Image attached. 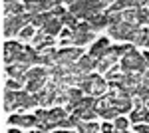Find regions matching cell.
Segmentation results:
<instances>
[{
    "label": "cell",
    "mask_w": 149,
    "mask_h": 133,
    "mask_svg": "<svg viewBox=\"0 0 149 133\" xmlns=\"http://www.w3.org/2000/svg\"><path fill=\"white\" fill-rule=\"evenodd\" d=\"M121 68H123V72H135V74H141V72H145L147 70V60H145V56L139 54L135 48H131V50H127L125 54L121 56Z\"/></svg>",
    "instance_id": "1"
},
{
    "label": "cell",
    "mask_w": 149,
    "mask_h": 133,
    "mask_svg": "<svg viewBox=\"0 0 149 133\" xmlns=\"http://www.w3.org/2000/svg\"><path fill=\"white\" fill-rule=\"evenodd\" d=\"M32 22V12H26V14H12V16H4V26H2V34L4 38H10L14 34H20L26 24Z\"/></svg>",
    "instance_id": "2"
},
{
    "label": "cell",
    "mask_w": 149,
    "mask_h": 133,
    "mask_svg": "<svg viewBox=\"0 0 149 133\" xmlns=\"http://www.w3.org/2000/svg\"><path fill=\"white\" fill-rule=\"evenodd\" d=\"M139 32V24H131V22H121L117 24H109V34L113 36L115 40H133V36Z\"/></svg>",
    "instance_id": "3"
},
{
    "label": "cell",
    "mask_w": 149,
    "mask_h": 133,
    "mask_svg": "<svg viewBox=\"0 0 149 133\" xmlns=\"http://www.w3.org/2000/svg\"><path fill=\"white\" fill-rule=\"evenodd\" d=\"M93 40V30H92V24L86 22L78 24L74 30H72V36H70V42L74 46H84V44H90Z\"/></svg>",
    "instance_id": "4"
},
{
    "label": "cell",
    "mask_w": 149,
    "mask_h": 133,
    "mask_svg": "<svg viewBox=\"0 0 149 133\" xmlns=\"http://www.w3.org/2000/svg\"><path fill=\"white\" fill-rule=\"evenodd\" d=\"M81 58V50L80 48H66V50H60L58 52V62L60 66L66 68L68 74H74V68H76V62Z\"/></svg>",
    "instance_id": "5"
},
{
    "label": "cell",
    "mask_w": 149,
    "mask_h": 133,
    "mask_svg": "<svg viewBox=\"0 0 149 133\" xmlns=\"http://www.w3.org/2000/svg\"><path fill=\"white\" fill-rule=\"evenodd\" d=\"M97 66L95 58L93 56H81L80 60L76 62V68H74V76H84V74H92V70Z\"/></svg>",
    "instance_id": "6"
},
{
    "label": "cell",
    "mask_w": 149,
    "mask_h": 133,
    "mask_svg": "<svg viewBox=\"0 0 149 133\" xmlns=\"http://www.w3.org/2000/svg\"><path fill=\"white\" fill-rule=\"evenodd\" d=\"M22 44H18V42H6L4 44V62L6 64H14L16 60H18V56L22 54Z\"/></svg>",
    "instance_id": "7"
},
{
    "label": "cell",
    "mask_w": 149,
    "mask_h": 133,
    "mask_svg": "<svg viewBox=\"0 0 149 133\" xmlns=\"http://www.w3.org/2000/svg\"><path fill=\"white\" fill-rule=\"evenodd\" d=\"M38 105V97H36V93L32 95V91H18V107H22V109H28V107H36Z\"/></svg>",
    "instance_id": "8"
},
{
    "label": "cell",
    "mask_w": 149,
    "mask_h": 133,
    "mask_svg": "<svg viewBox=\"0 0 149 133\" xmlns=\"http://www.w3.org/2000/svg\"><path fill=\"white\" fill-rule=\"evenodd\" d=\"M10 125H20V127H32L38 125V117L36 115H10Z\"/></svg>",
    "instance_id": "9"
},
{
    "label": "cell",
    "mask_w": 149,
    "mask_h": 133,
    "mask_svg": "<svg viewBox=\"0 0 149 133\" xmlns=\"http://www.w3.org/2000/svg\"><path fill=\"white\" fill-rule=\"evenodd\" d=\"M103 4L102 0H86V16H84V20H92L95 14H100L103 10Z\"/></svg>",
    "instance_id": "10"
},
{
    "label": "cell",
    "mask_w": 149,
    "mask_h": 133,
    "mask_svg": "<svg viewBox=\"0 0 149 133\" xmlns=\"http://www.w3.org/2000/svg\"><path fill=\"white\" fill-rule=\"evenodd\" d=\"M18 107V91L14 89H4V111H12Z\"/></svg>",
    "instance_id": "11"
},
{
    "label": "cell",
    "mask_w": 149,
    "mask_h": 133,
    "mask_svg": "<svg viewBox=\"0 0 149 133\" xmlns=\"http://www.w3.org/2000/svg\"><path fill=\"white\" fill-rule=\"evenodd\" d=\"M107 50H109V42H107V38H100L95 44L92 46V54L95 60H100V58H103V56L107 54Z\"/></svg>",
    "instance_id": "12"
},
{
    "label": "cell",
    "mask_w": 149,
    "mask_h": 133,
    "mask_svg": "<svg viewBox=\"0 0 149 133\" xmlns=\"http://www.w3.org/2000/svg\"><path fill=\"white\" fill-rule=\"evenodd\" d=\"M56 93L54 89H40V91H36V97H38V103L40 105H50V103H54L56 101Z\"/></svg>",
    "instance_id": "13"
},
{
    "label": "cell",
    "mask_w": 149,
    "mask_h": 133,
    "mask_svg": "<svg viewBox=\"0 0 149 133\" xmlns=\"http://www.w3.org/2000/svg\"><path fill=\"white\" fill-rule=\"evenodd\" d=\"M88 22L92 24V30L93 32H97V30H102V28H105V26H109V14H95L92 20H88Z\"/></svg>",
    "instance_id": "14"
},
{
    "label": "cell",
    "mask_w": 149,
    "mask_h": 133,
    "mask_svg": "<svg viewBox=\"0 0 149 133\" xmlns=\"http://www.w3.org/2000/svg\"><path fill=\"white\" fill-rule=\"evenodd\" d=\"M24 6H26V12H32V14L50 10V8H48V4L44 2V0H24Z\"/></svg>",
    "instance_id": "15"
},
{
    "label": "cell",
    "mask_w": 149,
    "mask_h": 133,
    "mask_svg": "<svg viewBox=\"0 0 149 133\" xmlns=\"http://www.w3.org/2000/svg\"><path fill=\"white\" fill-rule=\"evenodd\" d=\"M60 28H62V18H58V16H52V18L42 26V30L46 34H50V36H56V34L60 32Z\"/></svg>",
    "instance_id": "16"
},
{
    "label": "cell",
    "mask_w": 149,
    "mask_h": 133,
    "mask_svg": "<svg viewBox=\"0 0 149 133\" xmlns=\"http://www.w3.org/2000/svg\"><path fill=\"white\" fill-rule=\"evenodd\" d=\"M131 121L133 123H149V107H137L131 111Z\"/></svg>",
    "instance_id": "17"
},
{
    "label": "cell",
    "mask_w": 149,
    "mask_h": 133,
    "mask_svg": "<svg viewBox=\"0 0 149 133\" xmlns=\"http://www.w3.org/2000/svg\"><path fill=\"white\" fill-rule=\"evenodd\" d=\"M56 62H58V52L54 48H48L40 54V64H44V66H54Z\"/></svg>",
    "instance_id": "18"
},
{
    "label": "cell",
    "mask_w": 149,
    "mask_h": 133,
    "mask_svg": "<svg viewBox=\"0 0 149 133\" xmlns=\"http://www.w3.org/2000/svg\"><path fill=\"white\" fill-rule=\"evenodd\" d=\"M86 93H93V76L92 74H84L80 76V84H78Z\"/></svg>",
    "instance_id": "19"
},
{
    "label": "cell",
    "mask_w": 149,
    "mask_h": 133,
    "mask_svg": "<svg viewBox=\"0 0 149 133\" xmlns=\"http://www.w3.org/2000/svg\"><path fill=\"white\" fill-rule=\"evenodd\" d=\"M52 16H54V14H52V12H48V10L38 12V14H32V22H30V24H34V26H40V28H42V26H44Z\"/></svg>",
    "instance_id": "20"
},
{
    "label": "cell",
    "mask_w": 149,
    "mask_h": 133,
    "mask_svg": "<svg viewBox=\"0 0 149 133\" xmlns=\"http://www.w3.org/2000/svg\"><path fill=\"white\" fill-rule=\"evenodd\" d=\"M66 111H68V109H64L62 105H58L56 109H48V121H50V123H58L60 119L66 117Z\"/></svg>",
    "instance_id": "21"
},
{
    "label": "cell",
    "mask_w": 149,
    "mask_h": 133,
    "mask_svg": "<svg viewBox=\"0 0 149 133\" xmlns=\"http://www.w3.org/2000/svg\"><path fill=\"white\" fill-rule=\"evenodd\" d=\"M70 12L76 14L78 18H84L86 16V0H74L70 4Z\"/></svg>",
    "instance_id": "22"
},
{
    "label": "cell",
    "mask_w": 149,
    "mask_h": 133,
    "mask_svg": "<svg viewBox=\"0 0 149 133\" xmlns=\"http://www.w3.org/2000/svg\"><path fill=\"white\" fill-rule=\"evenodd\" d=\"M46 79H48V78H34V79H28V86H26V89H28V91H32V93H36V91H40V89H44Z\"/></svg>",
    "instance_id": "23"
},
{
    "label": "cell",
    "mask_w": 149,
    "mask_h": 133,
    "mask_svg": "<svg viewBox=\"0 0 149 133\" xmlns=\"http://www.w3.org/2000/svg\"><path fill=\"white\" fill-rule=\"evenodd\" d=\"M93 103H95L93 97H81V100L76 103V107H74L72 113H80V111H84V109H90V107H93Z\"/></svg>",
    "instance_id": "24"
},
{
    "label": "cell",
    "mask_w": 149,
    "mask_h": 133,
    "mask_svg": "<svg viewBox=\"0 0 149 133\" xmlns=\"http://www.w3.org/2000/svg\"><path fill=\"white\" fill-rule=\"evenodd\" d=\"M24 8L22 4H18V2H10V4H4V16H12V14H22Z\"/></svg>",
    "instance_id": "25"
},
{
    "label": "cell",
    "mask_w": 149,
    "mask_h": 133,
    "mask_svg": "<svg viewBox=\"0 0 149 133\" xmlns=\"http://www.w3.org/2000/svg\"><path fill=\"white\" fill-rule=\"evenodd\" d=\"M107 88H109V86H107V81H105L102 76H93V93H95V95L103 93Z\"/></svg>",
    "instance_id": "26"
},
{
    "label": "cell",
    "mask_w": 149,
    "mask_h": 133,
    "mask_svg": "<svg viewBox=\"0 0 149 133\" xmlns=\"http://www.w3.org/2000/svg\"><path fill=\"white\" fill-rule=\"evenodd\" d=\"M135 46H147L149 48V32L147 30H139L135 36H133V40H131Z\"/></svg>",
    "instance_id": "27"
},
{
    "label": "cell",
    "mask_w": 149,
    "mask_h": 133,
    "mask_svg": "<svg viewBox=\"0 0 149 133\" xmlns=\"http://www.w3.org/2000/svg\"><path fill=\"white\" fill-rule=\"evenodd\" d=\"M78 129H80L81 133H90V131H100L102 127L97 125V123H93V121H84V119H80V123H78Z\"/></svg>",
    "instance_id": "28"
},
{
    "label": "cell",
    "mask_w": 149,
    "mask_h": 133,
    "mask_svg": "<svg viewBox=\"0 0 149 133\" xmlns=\"http://www.w3.org/2000/svg\"><path fill=\"white\" fill-rule=\"evenodd\" d=\"M137 24L139 26L149 24V8H145V6H139L137 8Z\"/></svg>",
    "instance_id": "29"
},
{
    "label": "cell",
    "mask_w": 149,
    "mask_h": 133,
    "mask_svg": "<svg viewBox=\"0 0 149 133\" xmlns=\"http://www.w3.org/2000/svg\"><path fill=\"white\" fill-rule=\"evenodd\" d=\"M121 14H123V20L125 22L137 24V8H125V10H121Z\"/></svg>",
    "instance_id": "30"
},
{
    "label": "cell",
    "mask_w": 149,
    "mask_h": 133,
    "mask_svg": "<svg viewBox=\"0 0 149 133\" xmlns=\"http://www.w3.org/2000/svg\"><path fill=\"white\" fill-rule=\"evenodd\" d=\"M62 24H66V26H70L72 30L78 26V16L76 14H72V12H66L64 16H62Z\"/></svg>",
    "instance_id": "31"
},
{
    "label": "cell",
    "mask_w": 149,
    "mask_h": 133,
    "mask_svg": "<svg viewBox=\"0 0 149 133\" xmlns=\"http://www.w3.org/2000/svg\"><path fill=\"white\" fill-rule=\"evenodd\" d=\"M111 66H113V64H111L107 58H100V60H97V66H95V70H97L100 74H103V72H107Z\"/></svg>",
    "instance_id": "32"
},
{
    "label": "cell",
    "mask_w": 149,
    "mask_h": 133,
    "mask_svg": "<svg viewBox=\"0 0 149 133\" xmlns=\"http://www.w3.org/2000/svg\"><path fill=\"white\" fill-rule=\"evenodd\" d=\"M34 36V24H26L22 30H20V38L22 40H30Z\"/></svg>",
    "instance_id": "33"
},
{
    "label": "cell",
    "mask_w": 149,
    "mask_h": 133,
    "mask_svg": "<svg viewBox=\"0 0 149 133\" xmlns=\"http://www.w3.org/2000/svg\"><path fill=\"white\" fill-rule=\"evenodd\" d=\"M121 111H119V107H115V105H109L107 109H105V113H103L102 117H105V119H115L117 115H119Z\"/></svg>",
    "instance_id": "34"
},
{
    "label": "cell",
    "mask_w": 149,
    "mask_h": 133,
    "mask_svg": "<svg viewBox=\"0 0 149 133\" xmlns=\"http://www.w3.org/2000/svg\"><path fill=\"white\" fill-rule=\"evenodd\" d=\"M127 125H129V121H127L125 117H115V131H125L127 129Z\"/></svg>",
    "instance_id": "35"
},
{
    "label": "cell",
    "mask_w": 149,
    "mask_h": 133,
    "mask_svg": "<svg viewBox=\"0 0 149 133\" xmlns=\"http://www.w3.org/2000/svg\"><path fill=\"white\" fill-rule=\"evenodd\" d=\"M20 86H22V81H20V79H16V78H14V79H12V78L6 79V88H8V89H18Z\"/></svg>",
    "instance_id": "36"
},
{
    "label": "cell",
    "mask_w": 149,
    "mask_h": 133,
    "mask_svg": "<svg viewBox=\"0 0 149 133\" xmlns=\"http://www.w3.org/2000/svg\"><path fill=\"white\" fill-rule=\"evenodd\" d=\"M133 131H137V133H149V125H145V123H137V125H133Z\"/></svg>",
    "instance_id": "37"
},
{
    "label": "cell",
    "mask_w": 149,
    "mask_h": 133,
    "mask_svg": "<svg viewBox=\"0 0 149 133\" xmlns=\"http://www.w3.org/2000/svg\"><path fill=\"white\" fill-rule=\"evenodd\" d=\"M36 117H38V123L40 121H48V111L46 109H38L36 111Z\"/></svg>",
    "instance_id": "38"
},
{
    "label": "cell",
    "mask_w": 149,
    "mask_h": 133,
    "mask_svg": "<svg viewBox=\"0 0 149 133\" xmlns=\"http://www.w3.org/2000/svg\"><path fill=\"white\" fill-rule=\"evenodd\" d=\"M52 14H54V16H58V18H62V16L66 14V10H64V8L58 4V6H54V8H52Z\"/></svg>",
    "instance_id": "39"
},
{
    "label": "cell",
    "mask_w": 149,
    "mask_h": 133,
    "mask_svg": "<svg viewBox=\"0 0 149 133\" xmlns=\"http://www.w3.org/2000/svg\"><path fill=\"white\" fill-rule=\"evenodd\" d=\"M44 2H46V4H48V8L52 10V8H54V6H58V4H60L62 0H44Z\"/></svg>",
    "instance_id": "40"
},
{
    "label": "cell",
    "mask_w": 149,
    "mask_h": 133,
    "mask_svg": "<svg viewBox=\"0 0 149 133\" xmlns=\"http://www.w3.org/2000/svg\"><path fill=\"white\" fill-rule=\"evenodd\" d=\"M115 125H109V123H103L102 125V131H113Z\"/></svg>",
    "instance_id": "41"
},
{
    "label": "cell",
    "mask_w": 149,
    "mask_h": 133,
    "mask_svg": "<svg viewBox=\"0 0 149 133\" xmlns=\"http://www.w3.org/2000/svg\"><path fill=\"white\" fill-rule=\"evenodd\" d=\"M102 2H103V4H113L115 0H102Z\"/></svg>",
    "instance_id": "42"
},
{
    "label": "cell",
    "mask_w": 149,
    "mask_h": 133,
    "mask_svg": "<svg viewBox=\"0 0 149 133\" xmlns=\"http://www.w3.org/2000/svg\"><path fill=\"white\" fill-rule=\"evenodd\" d=\"M10 2H18V0H4V4H10Z\"/></svg>",
    "instance_id": "43"
},
{
    "label": "cell",
    "mask_w": 149,
    "mask_h": 133,
    "mask_svg": "<svg viewBox=\"0 0 149 133\" xmlns=\"http://www.w3.org/2000/svg\"><path fill=\"white\" fill-rule=\"evenodd\" d=\"M143 56H145V60H147V64H149V52H147V54H143Z\"/></svg>",
    "instance_id": "44"
},
{
    "label": "cell",
    "mask_w": 149,
    "mask_h": 133,
    "mask_svg": "<svg viewBox=\"0 0 149 133\" xmlns=\"http://www.w3.org/2000/svg\"><path fill=\"white\" fill-rule=\"evenodd\" d=\"M147 32H149V30H147Z\"/></svg>",
    "instance_id": "45"
}]
</instances>
